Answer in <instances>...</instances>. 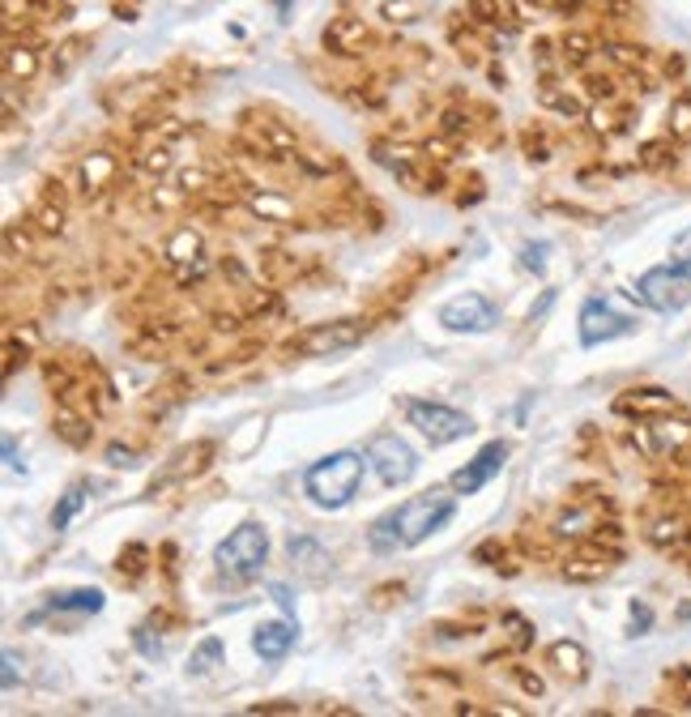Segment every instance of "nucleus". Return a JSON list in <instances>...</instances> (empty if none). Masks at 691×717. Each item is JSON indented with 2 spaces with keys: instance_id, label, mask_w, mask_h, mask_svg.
Returning a JSON list of instances; mask_svg holds the SVG:
<instances>
[{
  "instance_id": "14",
  "label": "nucleus",
  "mask_w": 691,
  "mask_h": 717,
  "mask_svg": "<svg viewBox=\"0 0 691 717\" xmlns=\"http://www.w3.org/2000/svg\"><path fill=\"white\" fill-rule=\"evenodd\" d=\"M546 662L555 666L564 679H572V683H585L589 679V653H585V645L581 641H572V636H564V641H555L551 649H546Z\"/></svg>"
},
{
  "instance_id": "21",
  "label": "nucleus",
  "mask_w": 691,
  "mask_h": 717,
  "mask_svg": "<svg viewBox=\"0 0 691 717\" xmlns=\"http://www.w3.org/2000/svg\"><path fill=\"white\" fill-rule=\"evenodd\" d=\"M86 47H90V35H69L64 43H56V52H52V73H56V77H69L77 65H82Z\"/></svg>"
},
{
  "instance_id": "15",
  "label": "nucleus",
  "mask_w": 691,
  "mask_h": 717,
  "mask_svg": "<svg viewBox=\"0 0 691 717\" xmlns=\"http://www.w3.org/2000/svg\"><path fill=\"white\" fill-rule=\"evenodd\" d=\"M39 47L35 43H9L5 47V73L9 82H35L39 77Z\"/></svg>"
},
{
  "instance_id": "37",
  "label": "nucleus",
  "mask_w": 691,
  "mask_h": 717,
  "mask_svg": "<svg viewBox=\"0 0 691 717\" xmlns=\"http://www.w3.org/2000/svg\"><path fill=\"white\" fill-rule=\"evenodd\" d=\"M581 525H589V513H581V508H572V513H564V517L555 521V530H559V534H585Z\"/></svg>"
},
{
  "instance_id": "18",
  "label": "nucleus",
  "mask_w": 691,
  "mask_h": 717,
  "mask_svg": "<svg viewBox=\"0 0 691 717\" xmlns=\"http://www.w3.org/2000/svg\"><path fill=\"white\" fill-rule=\"evenodd\" d=\"M116 171H120V163H116V154H107V150H94L82 158V184L94 188V193L116 180Z\"/></svg>"
},
{
  "instance_id": "45",
  "label": "nucleus",
  "mask_w": 691,
  "mask_h": 717,
  "mask_svg": "<svg viewBox=\"0 0 691 717\" xmlns=\"http://www.w3.org/2000/svg\"><path fill=\"white\" fill-rule=\"evenodd\" d=\"M141 163H146L150 171H167V167H171V154L158 146V150H146V158H141Z\"/></svg>"
},
{
  "instance_id": "17",
  "label": "nucleus",
  "mask_w": 691,
  "mask_h": 717,
  "mask_svg": "<svg viewBox=\"0 0 691 717\" xmlns=\"http://www.w3.org/2000/svg\"><path fill=\"white\" fill-rule=\"evenodd\" d=\"M602 47H598V39L593 35H585V30H568L564 39H559V60H564L568 69H585L593 56H598Z\"/></svg>"
},
{
  "instance_id": "28",
  "label": "nucleus",
  "mask_w": 691,
  "mask_h": 717,
  "mask_svg": "<svg viewBox=\"0 0 691 717\" xmlns=\"http://www.w3.org/2000/svg\"><path fill=\"white\" fill-rule=\"evenodd\" d=\"M602 56H610L615 65H623V69H640L649 60V52L645 47H632V43H602Z\"/></svg>"
},
{
  "instance_id": "36",
  "label": "nucleus",
  "mask_w": 691,
  "mask_h": 717,
  "mask_svg": "<svg viewBox=\"0 0 691 717\" xmlns=\"http://www.w3.org/2000/svg\"><path fill=\"white\" fill-rule=\"evenodd\" d=\"M546 252H551V244H525L521 248V265L534 269V274H542V269H546Z\"/></svg>"
},
{
  "instance_id": "19",
  "label": "nucleus",
  "mask_w": 691,
  "mask_h": 717,
  "mask_svg": "<svg viewBox=\"0 0 691 717\" xmlns=\"http://www.w3.org/2000/svg\"><path fill=\"white\" fill-rule=\"evenodd\" d=\"M90 491H94V483H86V478H82V483H73L69 491H64L60 504L52 508V530H69V521L86 508V496H90Z\"/></svg>"
},
{
  "instance_id": "32",
  "label": "nucleus",
  "mask_w": 691,
  "mask_h": 717,
  "mask_svg": "<svg viewBox=\"0 0 691 717\" xmlns=\"http://www.w3.org/2000/svg\"><path fill=\"white\" fill-rule=\"evenodd\" d=\"M640 163H645V167H666V163H674L670 137H662V141H649V146L640 150Z\"/></svg>"
},
{
  "instance_id": "27",
  "label": "nucleus",
  "mask_w": 691,
  "mask_h": 717,
  "mask_svg": "<svg viewBox=\"0 0 691 717\" xmlns=\"http://www.w3.org/2000/svg\"><path fill=\"white\" fill-rule=\"evenodd\" d=\"M197 252H201V235L192 231V227H180V231L171 235V244H167V257L171 261H192Z\"/></svg>"
},
{
  "instance_id": "44",
  "label": "nucleus",
  "mask_w": 691,
  "mask_h": 717,
  "mask_svg": "<svg viewBox=\"0 0 691 717\" xmlns=\"http://www.w3.org/2000/svg\"><path fill=\"white\" fill-rule=\"evenodd\" d=\"M269 594H273V602H278V607H282L286 615H295V598H291V589H286V585H278V581H273V585H269Z\"/></svg>"
},
{
  "instance_id": "22",
  "label": "nucleus",
  "mask_w": 691,
  "mask_h": 717,
  "mask_svg": "<svg viewBox=\"0 0 691 717\" xmlns=\"http://www.w3.org/2000/svg\"><path fill=\"white\" fill-rule=\"evenodd\" d=\"M367 543H372V551H380V555L401 551V530H397L393 508H389L384 517H376V521H372V530H367Z\"/></svg>"
},
{
  "instance_id": "24",
  "label": "nucleus",
  "mask_w": 691,
  "mask_h": 717,
  "mask_svg": "<svg viewBox=\"0 0 691 717\" xmlns=\"http://www.w3.org/2000/svg\"><path fill=\"white\" fill-rule=\"evenodd\" d=\"M205 457H214V440H197L192 449H184L180 457H175V466H171V474H167V478H184V474L205 470Z\"/></svg>"
},
{
  "instance_id": "7",
  "label": "nucleus",
  "mask_w": 691,
  "mask_h": 717,
  "mask_svg": "<svg viewBox=\"0 0 691 717\" xmlns=\"http://www.w3.org/2000/svg\"><path fill=\"white\" fill-rule=\"evenodd\" d=\"M576 333H581V346H602V342H615V338H628L636 333V316L619 312L610 299H585L581 316H576Z\"/></svg>"
},
{
  "instance_id": "25",
  "label": "nucleus",
  "mask_w": 691,
  "mask_h": 717,
  "mask_svg": "<svg viewBox=\"0 0 691 717\" xmlns=\"http://www.w3.org/2000/svg\"><path fill=\"white\" fill-rule=\"evenodd\" d=\"M380 18L393 22V26H410L423 18V0H384L380 5Z\"/></svg>"
},
{
  "instance_id": "5",
  "label": "nucleus",
  "mask_w": 691,
  "mask_h": 717,
  "mask_svg": "<svg viewBox=\"0 0 691 717\" xmlns=\"http://www.w3.org/2000/svg\"><path fill=\"white\" fill-rule=\"evenodd\" d=\"M406 419H410V427H419V432L431 440V449L453 444V440H465V436L474 432L470 414H461V410L444 406V402H423V397L406 402Z\"/></svg>"
},
{
  "instance_id": "23",
  "label": "nucleus",
  "mask_w": 691,
  "mask_h": 717,
  "mask_svg": "<svg viewBox=\"0 0 691 717\" xmlns=\"http://www.w3.org/2000/svg\"><path fill=\"white\" fill-rule=\"evenodd\" d=\"M666 137L679 141V146H687V141H691V94H679V99L670 103V111H666Z\"/></svg>"
},
{
  "instance_id": "38",
  "label": "nucleus",
  "mask_w": 691,
  "mask_h": 717,
  "mask_svg": "<svg viewBox=\"0 0 691 717\" xmlns=\"http://www.w3.org/2000/svg\"><path fill=\"white\" fill-rule=\"evenodd\" d=\"M670 252H674V257H670V261H679L683 269H691V227H687V231H679V235H674V244H670Z\"/></svg>"
},
{
  "instance_id": "46",
  "label": "nucleus",
  "mask_w": 691,
  "mask_h": 717,
  "mask_svg": "<svg viewBox=\"0 0 691 717\" xmlns=\"http://www.w3.org/2000/svg\"><path fill=\"white\" fill-rule=\"evenodd\" d=\"M589 86H593V99H615V82L610 77H589Z\"/></svg>"
},
{
  "instance_id": "35",
  "label": "nucleus",
  "mask_w": 691,
  "mask_h": 717,
  "mask_svg": "<svg viewBox=\"0 0 691 717\" xmlns=\"http://www.w3.org/2000/svg\"><path fill=\"white\" fill-rule=\"evenodd\" d=\"M649 538H653L657 547H670V543H679V538H683V525L679 521H657L653 530H649Z\"/></svg>"
},
{
  "instance_id": "30",
  "label": "nucleus",
  "mask_w": 691,
  "mask_h": 717,
  "mask_svg": "<svg viewBox=\"0 0 691 717\" xmlns=\"http://www.w3.org/2000/svg\"><path fill=\"white\" fill-rule=\"evenodd\" d=\"M56 423H60L56 432L69 440V444H86L90 432H94V427H86V419H77V414H69V410H60V414H56Z\"/></svg>"
},
{
  "instance_id": "29",
  "label": "nucleus",
  "mask_w": 691,
  "mask_h": 717,
  "mask_svg": "<svg viewBox=\"0 0 691 717\" xmlns=\"http://www.w3.org/2000/svg\"><path fill=\"white\" fill-rule=\"evenodd\" d=\"M666 688L674 696V705L691 709V666H674V671H666Z\"/></svg>"
},
{
  "instance_id": "43",
  "label": "nucleus",
  "mask_w": 691,
  "mask_h": 717,
  "mask_svg": "<svg viewBox=\"0 0 691 717\" xmlns=\"http://www.w3.org/2000/svg\"><path fill=\"white\" fill-rule=\"evenodd\" d=\"M517 683H521V688H525L529 696H542V692H546V683H542L538 675H529L525 666H517Z\"/></svg>"
},
{
  "instance_id": "9",
  "label": "nucleus",
  "mask_w": 691,
  "mask_h": 717,
  "mask_svg": "<svg viewBox=\"0 0 691 717\" xmlns=\"http://www.w3.org/2000/svg\"><path fill=\"white\" fill-rule=\"evenodd\" d=\"M440 325L453 329V333H491L495 325H500V308H495L487 295L465 291V295L448 299V304L440 308Z\"/></svg>"
},
{
  "instance_id": "49",
  "label": "nucleus",
  "mask_w": 691,
  "mask_h": 717,
  "mask_svg": "<svg viewBox=\"0 0 691 717\" xmlns=\"http://www.w3.org/2000/svg\"><path fill=\"white\" fill-rule=\"evenodd\" d=\"M602 9H610V13H628V9H632V0H602Z\"/></svg>"
},
{
  "instance_id": "51",
  "label": "nucleus",
  "mask_w": 691,
  "mask_h": 717,
  "mask_svg": "<svg viewBox=\"0 0 691 717\" xmlns=\"http://www.w3.org/2000/svg\"><path fill=\"white\" fill-rule=\"evenodd\" d=\"M291 5H295V0H273V9H278V13H291Z\"/></svg>"
},
{
  "instance_id": "2",
  "label": "nucleus",
  "mask_w": 691,
  "mask_h": 717,
  "mask_svg": "<svg viewBox=\"0 0 691 717\" xmlns=\"http://www.w3.org/2000/svg\"><path fill=\"white\" fill-rule=\"evenodd\" d=\"M457 513V491H423V496H410L406 504L393 508L397 530H401V547H419L423 538H431L436 530H444Z\"/></svg>"
},
{
  "instance_id": "26",
  "label": "nucleus",
  "mask_w": 691,
  "mask_h": 717,
  "mask_svg": "<svg viewBox=\"0 0 691 717\" xmlns=\"http://www.w3.org/2000/svg\"><path fill=\"white\" fill-rule=\"evenodd\" d=\"M222 658V641L218 636H205V641L192 649V658H188V671L192 675H205V671H214V662Z\"/></svg>"
},
{
  "instance_id": "3",
  "label": "nucleus",
  "mask_w": 691,
  "mask_h": 717,
  "mask_svg": "<svg viewBox=\"0 0 691 717\" xmlns=\"http://www.w3.org/2000/svg\"><path fill=\"white\" fill-rule=\"evenodd\" d=\"M632 295H636V299H640V304H645V308L662 312V316H670V312H683V308L691 304V269H683L679 261L653 265V269H645V274L636 278Z\"/></svg>"
},
{
  "instance_id": "20",
  "label": "nucleus",
  "mask_w": 691,
  "mask_h": 717,
  "mask_svg": "<svg viewBox=\"0 0 691 717\" xmlns=\"http://www.w3.org/2000/svg\"><path fill=\"white\" fill-rule=\"evenodd\" d=\"M538 103H542V107H551V111H559V116H568V120H585V116H589L585 103L576 99V94L559 90L555 82H542V86H538Z\"/></svg>"
},
{
  "instance_id": "50",
  "label": "nucleus",
  "mask_w": 691,
  "mask_h": 717,
  "mask_svg": "<svg viewBox=\"0 0 691 717\" xmlns=\"http://www.w3.org/2000/svg\"><path fill=\"white\" fill-rule=\"evenodd\" d=\"M559 9H564V13H576V9H581V0H559Z\"/></svg>"
},
{
  "instance_id": "42",
  "label": "nucleus",
  "mask_w": 691,
  "mask_h": 717,
  "mask_svg": "<svg viewBox=\"0 0 691 717\" xmlns=\"http://www.w3.org/2000/svg\"><path fill=\"white\" fill-rule=\"evenodd\" d=\"M649 624H653V611L645 607V602H632V636H640Z\"/></svg>"
},
{
  "instance_id": "4",
  "label": "nucleus",
  "mask_w": 691,
  "mask_h": 717,
  "mask_svg": "<svg viewBox=\"0 0 691 717\" xmlns=\"http://www.w3.org/2000/svg\"><path fill=\"white\" fill-rule=\"evenodd\" d=\"M265 560H269V534H265V525H256V521H244L239 530H231L227 543H218V551H214L218 572H227L235 581L256 577Z\"/></svg>"
},
{
  "instance_id": "31",
  "label": "nucleus",
  "mask_w": 691,
  "mask_h": 717,
  "mask_svg": "<svg viewBox=\"0 0 691 717\" xmlns=\"http://www.w3.org/2000/svg\"><path fill=\"white\" fill-rule=\"evenodd\" d=\"M39 222V231H47V235H56L60 227H64V210L60 205H52V201H43V205H35V214H30Z\"/></svg>"
},
{
  "instance_id": "6",
  "label": "nucleus",
  "mask_w": 691,
  "mask_h": 717,
  "mask_svg": "<svg viewBox=\"0 0 691 717\" xmlns=\"http://www.w3.org/2000/svg\"><path fill=\"white\" fill-rule=\"evenodd\" d=\"M367 466L376 470V478L384 487H401L419 474V453H414L397 432H384L367 444Z\"/></svg>"
},
{
  "instance_id": "34",
  "label": "nucleus",
  "mask_w": 691,
  "mask_h": 717,
  "mask_svg": "<svg viewBox=\"0 0 691 717\" xmlns=\"http://www.w3.org/2000/svg\"><path fill=\"white\" fill-rule=\"evenodd\" d=\"M252 210L256 214H269V218H291V205H286L282 197H252Z\"/></svg>"
},
{
  "instance_id": "47",
  "label": "nucleus",
  "mask_w": 691,
  "mask_h": 717,
  "mask_svg": "<svg viewBox=\"0 0 691 717\" xmlns=\"http://www.w3.org/2000/svg\"><path fill=\"white\" fill-rule=\"evenodd\" d=\"M5 461H9V470H22V461H18V440L5 436Z\"/></svg>"
},
{
  "instance_id": "8",
  "label": "nucleus",
  "mask_w": 691,
  "mask_h": 717,
  "mask_svg": "<svg viewBox=\"0 0 691 717\" xmlns=\"http://www.w3.org/2000/svg\"><path fill=\"white\" fill-rule=\"evenodd\" d=\"M367 338V321L359 316H346V321H325V325H312L308 333H299L291 342L295 355H308V359H320V355H337V350H350Z\"/></svg>"
},
{
  "instance_id": "11",
  "label": "nucleus",
  "mask_w": 691,
  "mask_h": 717,
  "mask_svg": "<svg viewBox=\"0 0 691 717\" xmlns=\"http://www.w3.org/2000/svg\"><path fill=\"white\" fill-rule=\"evenodd\" d=\"M615 410L628 414V419H662V414L679 410V397L666 393V389H628L615 402Z\"/></svg>"
},
{
  "instance_id": "39",
  "label": "nucleus",
  "mask_w": 691,
  "mask_h": 717,
  "mask_svg": "<svg viewBox=\"0 0 691 717\" xmlns=\"http://www.w3.org/2000/svg\"><path fill=\"white\" fill-rule=\"evenodd\" d=\"M107 466L133 470V466H137V453H133V449H124V444H111V449H107Z\"/></svg>"
},
{
  "instance_id": "33",
  "label": "nucleus",
  "mask_w": 691,
  "mask_h": 717,
  "mask_svg": "<svg viewBox=\"0 0 691 717\" xmlns=\"http://www.w3.org/2000/svg\"><path fill=\"white\" fill-rule=\"evenodd\" d=\"M146 555H150V551L141 547V543H133L128 551H120V572L128 568V577H141V572H146Z\"/></svg>"
},
{
  "instance_id": "48",
  "label": "nucleus",
  "mask_w": 691,
  "mask_h": 717,
  "mask_svg": "<svg viewBox=\"0 0 691 717\" xmlns=\"http://www.w3.org/2000/svg\"><path fill=\"white\" fill-rule=\"evenodd\" d=\"M252 713H299L295 705H252Z\"/></svg>"
},
{
  "instance_id": "10",
  "label": "nucleus",
  "mask_w": 691,
  "mask_h": 717,
  "mask_svg": "<svg viewBox=\"0 0 691 717\" xmlns=\"http://www.w3.org/2000/svg\"><path fill=\"white\" fill-rule=\"evenodd\" d=\"M504 461H508V444H504V440L482 444V449L474 453V461H465V466H461L453 478H448V487H453L457 496H474V491H482L495 474L504 470Z\"/></svg>"
},
{
  "instance_id": "40",
  "label": "nucleus",
  "mask_w": 691,
  "mask_h": 717,
  "mask_svg": "<svg viewBox=\"0 0 691 717\" xmlns=\"http://www.w3.org/2000/svg\"><path fill=\"white\" fill-rule=\"evenodd\" d=\"M133 641H137V649L146 653V658H158V653H163V641H154L150 628H137V632H133Z\"/></svg>"
},
{
  "instance_id": "41",
  "label": "nucleus",
  "mask_w": 691,
  "mask_h": 717,
  "mask_svg": "<svg viewBox=\"0 0 691 717\" xmlns=\"http://www.w3.org/2000/svg\"><path fill=\"white\" fill-rule=\"evenodd\" d=\"M0 683H5V692L18 688V653L13 649H5V671H0Z\"/></svg>"
},
{
  "instance_id": "13",
  "label": "nucleus",
  "mask_w": 691,
  "mask_h": 717,
  "mask_svg": "<svg viewBox=\"0 0 691 717\" xmlns=\"http://www.w3.org/2000/svg\"><path fill=\"white\" fill-rule=\"evenodd\" d=\"M295 636H299L295 615H291V619H269V624H261V628L252 632V649L261 653L265 662H282L286 653H291Z\"/></svg>"
},
{
  "instance_id": "1",
  "label": "nucleus",
  "mask_w": 691,
  "mask_h": 717,
  "mask_svg": "<svg viewBox=\"0 0 691 717\" xmlns=\"http://www.w3.org/2000/svg\"><path fill=\"white\" fill-rule=\"evenodd\" d=\"M363 470H367V453H355V449L329 453V457H320L308 466V474H303V491H308V500L316 508H346L359 496Z\"/></svg>"
},
{
  "instance_id": "12",
  "label": "nucleus",
  "mask_w": 691,
  "mask_h": 717,
  "mask_svg": "<svg viewBox=\"0 0 691 717\" xmlns=\"http://www.w3.org/2000/svg\"><path fill=\"white\" fill-rule=\"evenodd\" d=\"M320 43H325V52L333 56H359L367 43H372V30H367L363 18H333L325 26V35H320Z\"/></svg>"
},
{
  "instance_id": "16",
  "label": "nucleus",
  "mask_w": 691,
  "mask_h": 717,
  "mask_svg": "<svg viewBox=\"0 0 691 717\" xmlns=\"http://www.w3.org/2000/svg\"><path fill=\"white\" fill-rule=\"evenodd\" d=\"M103 602L107 594L103 589H64V594H52L47 598V611H77V615H94V611H103Z\"/></svg>"
}]
</instances>
